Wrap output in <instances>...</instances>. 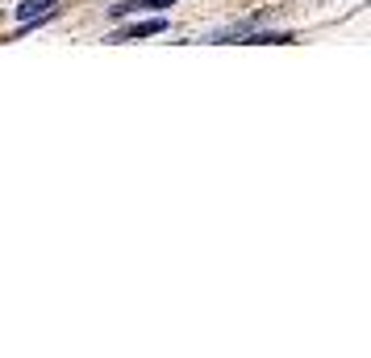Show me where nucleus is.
Instances as JSON below:
<instances>
[{
  "label": "nucleus",
  "mask_w": 371,
  "mask_h": 358,
  "mask_svg": "<svg viewBox=\"0 0 371 358\" xmlns=\"http://www.w3.org/2000/svg\"><path fill=\"white\" fill-rule=\"evenodd\" d=\"M50 13H54V0H25V4H17V21H21V25L46 21Z\"/></svg>",
  "instance_id": "obj_1"
},
{
  "label": "nucleus",
  "mask_w": 371,
  "mask_h": 358,
  "mask_svg": "<svg viewBox=\"0 0 371 358\" xmlns=\"http://www.w3.org/2000/svg\"><path fill=\"white\" fill-rule=\"evenodd\" d=\"M163 29H167L163 17H155V21H134L125 33H117V42H121V38H150V33H163Z\"/></svg>",
  "instance_id": "obj_2"
},
{
  "label": "nucleus",
  "mask_w": 371,
  "mask_h": 358,
  "mask_svg": "<svg viewBox=\"0 0 371 358\" xmlns=\"http://www.w3.org/2000/svg\"><path fill=\"white\" fill-rule=\"evenodd\" d=\"M175 0H146V8H171Z\"/></svg>",
  "instance_id": "obj_3"
}]
</instances>
